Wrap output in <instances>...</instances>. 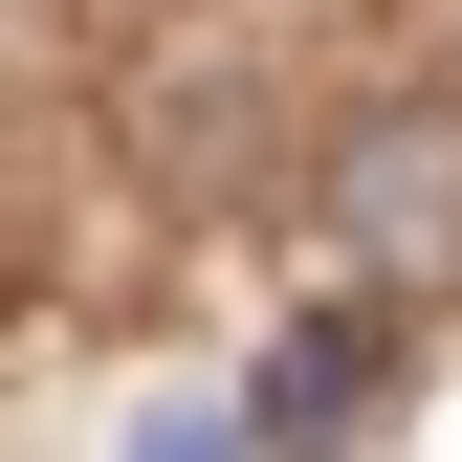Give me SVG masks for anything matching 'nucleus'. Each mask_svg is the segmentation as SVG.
Returning <instances> with one entry per match:
<instances>
[{
    "instance_id": "nucleus-1",
    "label": "nucleus",
    "mask_w": 462,
    "mask_h": 462,
    "mask_svg": "<svg viewBox=\"0 0 462 462\" xmlns=\"http://www.w3.org/2000/svg\"><path fill=\"white\" fill-rule=\"evenodd\" d=\"M330 243H353L396 309H440L462 286V110H374V133L330 154Z\"/></svg>"
},
{
    "instance_id": "nucleus-2",
    "label": "nucleus",
    "mask_w": 462,
    "mask_h": 462,
    "mask_svg": "<svg viewBox=\"0 0 462 462\" xmlns=\"http://www.w3.org/2000/svg\"><path fill=\"white\" fill-rule=\"evenodd\" d=\"M264 419H286V440L374 419V330H286V353H264Z\"/></svg>"
}]
</instances>
